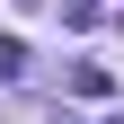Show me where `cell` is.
Instances as JSON below:
<instances>
[{"label":"cell","instance_id":"1","mask_svg":"<svg viewBox=\"0 0 124 124\" xmlns=\"http://www.w3.org/2000/svg\"><path fill=\"white\" fill-rule=\"evenodd\" d=\"M62 18L71 27H98V18H115V0H62Z\"/></svg>","mask_w":124,"mask_h":124},{"label":"cell","instance_id":"2","mask_svg":"<svg viewBox=\"0 0 124 124\" xmlns=\"http://www.w3.org/2000/svg\"><path fill=\"white\" fill-rule=\"evenodd\" d=\"M0 80H27V44L18 36H0Z\"/></svg>","mask_w":124,"mask_h":124}]
</instances>
